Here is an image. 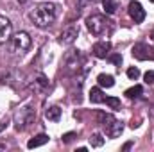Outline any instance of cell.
Segmentation results:
<instances>
[{
  "instance_id": "cell-1",
  "label": "cell",
  "mask_w": 154,
  "mask_h": 152,
  "mask_svg": "<svg viewBox=\"0 0 154 152\" xmlns=\"http://www.w3.org/2000/svg\"><path fill=\"white\" fill-rule=\"evenodd\" d=\"M29 18L39 29L50 27L56 22V18H57V5L52 4V2H39L31 9Z\"/></svg>"
},
{
  "instance_id": "cell-2",
  "label": "cell",
  "mask_w": 154,
  "mask_h": 152,
  "mask_svg": "<svg viewBox=\"0 0 154 152\" xmlns=\"http://www.w3.org/2000/svg\"><path fill=\"white\" fill-rule=\"evenodd\" d=\"M86 27L88 31L97 36V38H106L113 32V22L106 18L104 14H91L86 18Z\"/></svg>"
},
{
  "instance_id": "cell-3",
  "label": "cell",
  "mask_w": 154,
  "mask_h": 152,
  "mask_svg": "<svg viewBox=\"0 0 154 152\" xmlns=\"http://www.w3.org/2000/svg\"><path fill=\"white\" fill-rule=\"evenodd\" d=\"M31 45H32V39L29 36V32H25V31L14 32V34L11 36V39H9V50H11L13 54H16V56L25 54V52L31 48Z\"/></svg>"
},
{
  "instance_id": "cell-4",
  "label": "cell",
  "mask_w": 154,
  "mask_h": 152,
  "mask_svg": "<svg viewBox=\"0 0 154 152\" xmlns=\"http://www.w3.org/2000/svg\"><path fill=\"white\" fill-rule=\"evenodd\" d=\"M99 120H100V123L104 125V131H106V134H108L109 138H118V136L122 134L124 123H122L120 120H116L113 114L99 113Z\"/></svg>"
},
{
  "instance_id": "cell-5",
  "label": "cell",
  "mask_w": 154,
  "mask_h": 152,
  "mask_svg": "<svg viewBox=\"0 0 154 152\" xmlns=\"http://www.w3.org/2000/svg\"><path fill=\"white\" fill-rule=\"evenodd\" d=\"M34 109L31 108V106H23V108H20L16 114H14V123H16V129H23V127H27L29 123H32L34 122Z\"/></svg>"
},
{
  "instance_id": "cell-6",
  "label": "cell",
  "mask_w": 154,
  "mask_h": 152,
  "mask_svg": "<svg viewBox=\"0 0 154 152\" xmlns=\"http://www.w3.org/2000/svg\"><path fill=\"white\" fill-rule=\"evenodd\" d=\"M81 63H82V56H81V52H79V50H70V54H68L66 59H65V66H66V70H68L70 74H74V72H77V70L81 68Z\"/></svg>"
},
{
  "instance_id": "cell-7",
  "label": "cell",
  "mask_w": 154,
  "mask_h": 152,
  "mask_svg": "<svg viewBox=\"0 0 154 152\" xmlns=\"http://www.w3.org/2000/svg\"><path fill=\"white\" fill-rule=\"evenodd\" d=\"M133 57L140 59V61H147V59H154V50L149 48L145 43H136L133 47Z\"/></svg>"
},
{
  "instance_id": "cell-8",
  "label": "cell",
  "mask_w": 154,
  "mask_h": 152,
  "mask_svg": "<svg viewBox=\"0 0 154 152\" xmlns=\"http://www.w3.org/2000/svg\"><path fill=\"white\" fill-rule=\"evenodd\" d=\"M127 11H129V16H131V20H133L134 23H142V22L145 20V9L142 7L140 2H134V0L129 2Z\"/></svg>"
},
{
  "instance_id": "cell-9",
  "label": "cell",
  "mask_w": 154,
  "mask_h": 152,
  "mask_svg": "<svg viewBox=\"0 0 154 152\" xmlns=\"http://www.w3.org/2000/svg\"><path fill=\"white\" fill-rule=\"evenodd\" d=\"M13 36V23L9 18L0 16V45L9 43V39Z\"/></svg>"
},
{
  "instance_id": "cell-10",
  "label": "cell",
  "mask_w": 154,
  "mask_h": 152,
  "mask_svg": "<svg viewBox=\"0 0 154 152\" xmlns=\"http://www.w3.org/2000/svg\"><path fill=\"white\" fill-rule=\"evenodd\" d=\"M109 52H111V43L109 41H97L93 47H91V54L95 56V57H99V59H106L108 56H109Z\"/></svg>"
},
{
  "instance_id": "cell-11",
  "label": "cell",
  "mask_w": 154,
  "mask_h": 152,
  "mask_svg": "<svg viewBox=\"0 0 154 152\" xmlns=\"http://www.w3.org/2000/svg\"><path fill=\"white\" fill-rule=\"evenodd\" d=\"M77 34H79V29H77L75 25H70V27H66V29L59 34V43H61V45H72V43L75 41Z\"/></svg>"
},
{
  "instance_id": "cell-12",
  "label": "cell",
  "mask_w": 154,
  "mask_h": 152,
  "mask_svg": "<svg viewBox=\"0 0 154 152\" xmlns=\"http://www.w3.org/2000/svg\"><path fill=\"white\" fill-rule=\"evenodd\" d=\"M97 82L102 88H113L115 86V79H113V75H109V74H100V75L97 77Z\"/></svg>"
},
{
  "instance_id": "cell-13",
  "label": "cell",
  "mask_w": 154,
  "mask_h": 152,
  "mask_svg": "<svg viewBox=\"0 0 154 152\" xmlns=\"http://www.w3.org/2000/svg\"><path fill=\"white\" fill-rule=\"evenodd\" d=\"M45 118L50 120V122H57V120L61 118V109H59V106H50V108L45 111Z\"/></svg>"
},
{
  "instance_id": "cell-14",
  "label": "cell",
  "mask_w": 154,
  "mask_h": 152,
  "mask_svg": "<svg viewBox=\"0 0 154 152\" xmlns=\"http://www.w3.org/2000/svg\"><path fill=\"white\" fill-rule=\"evenodd\" d=\"M90 100H91L93 104H100V102L106 100V97H104V93H102L100 88H91V90H90Z\"/></svg>"
},
{
  "instance_id": "cell-15",
  "label": "cell",
  "mask_w": 154,
  "mask_h": 152,
  "mask_svg": "<svg viewBox=\"0 0 154 152\" xmlns=\"http://www.w3.org/2000/svg\"><path fill=\"white\" fill-rule=\"evenodd\" d=\"M47 141H48V136H47V134H38V136H34L32 140H29L27 147H29V149H36V147L45 145Z\"/></svg>"
},
{
  "instance_id": "cell-16",
  "label": "cell",
  "mask_w": 154,
  "mask_h": 152,
  "mask_svg": "<svg viewBox=\"0 0 154 152\" xmlns=\"http://www.w3.org/2000/svg\"><path fill=\"white\" fill-rule=\"evenodd\" d=\"M102 5H104V11L108 14H113L116 9H118V2L116 0H102Z\"/></svg>"
},
{
  "instance_id": "cell-17",
  "label": "cell",
  "mask_w": 154,
  "mask_h": 152,
  "mask_svg": "<svg viewBox=\"0 0 154 152\" xmlns=\"http://www.w3.org/2000/svg\"><path fill=\"white\" fill-rule=\"evenodd\" d=\"M143 93V88L140 86V84H136V86H133V88H129L127 91H125V97H129V99H136V97H140Z\"/></svg>"
},
{
  "instance_id": "cell-18",
  "label": "cell",
  "mask_w": 154,
  "mask_h": 152,
  "mask_svg": "<svg viewBox=\"0 0 154 152\" xmlns=\"http://www.w3.org/2000/svg\"><path fill=\"white\" fill-rule=\"evenodd\" d=\"M90 145H91V147H102V145H104V136L99 134V132L91 134V138H90Z\"/></svg>"
},
{
  "instance_id": "cell-19",
  "label": "cell",
  "mask_w": 154,
  "mask_h": 152,
  "mask_svg": "<svg viewBox=\"0 0 154 152\" xmlns=\"http://www.w3.org/2000/svg\"><path fill=\"white\" fill-rule=\"evenodd\" d=\"M111 109H120V100L116 99V97H106V100H104Z\"/></svg>"
},
{
  "instance_id": "cell-20",
  "label": "cell",
  "mask_w": 154,
  "mask_h": 152,
  "mask_svg": "<svg viewBox=\"0 0 154 152\" xmlns=\"http://www.w3.org/2000/svg\"><path fill=\"white\" fill-rule=\"evenodd\" d=\"M127 77H129L131 81H136V79L140 77V70H138L136 66H131V68L127 70Z\"/></svg>"
},
{
  "instance_id": "cell-21",
  "label": "cell",
  "mask_w": 154,
  "mask_h": 152,
  "mask_svg": "<svg viewBox=\"0 0 154 152\" xmlns=\"http://www.w3.org/2000/svg\"><path fill=\"white\" fill-rule=\"evenodd\" d=\"M108 57H109V61H111L113 65H116V66L122 65V56H120V54H113V56H108Z\"/></svg>"
},
{
  "instance_id": "cell-22",
  "label": "cell",
  "mask_w": 154,
  "mask_h": 152,
  "mask_svg": "<svg viewBox=\"0 0 154 152\" xmlns=\"http://www.w3.org/2000/svg\"><path fill=\"white\" fill-rule=\"evenodd\" d=\"M99 0H77V5L79 7H88V5H95Z\"/></svg>"
},
{
  "instance_id": "cell-23",
  "label": "cell",
  "mask_w": 154,
  "mask_h": 152,
  "mask_svg": "<svg viewBox=\"0 0 154 152\" xmlns=\"http://www.w3.org/2000/svg\"><path fill=\"white\" fill-rule=\"evenodd\" d=\"M143 79H145V82H147V84H154V72H152V70L145 72V75H143Z\"/></svg>"
},
{
  "instance_id": "cell-24",
  "label": "cell",
  "mask_w": 154,
  "mask_h": 152,
  "mask_svg": "<svg viewBox=\"0 0 154 152\" xmlns=\"http://www.w3.org/2000/svg\"><path fill=\"white\" fill-rule=\"evenodd\" d=\"M74 136H75L74 132H68V134H65V136H63V140H65V141L68 143V141H72V138H74Z\"/></svg>"
},
{
  "instance_id": "cell-25",
  "label": "cell",
  "mask_w": 154,
  "mask_h": 152,
  "mask_svg": "<svg viewBox=\"0 0 154 152\" xmlns=\"http://www.w3.org/2000/svg\"><path fill=\"white\" fill-rule=\"evenodd\" d=\"M131 145H133L131 141H129V143H125V145H124V150H127V149H131Z\"/></svg>"
},
{
  "instance_id": "cell-26",
  "label": "cell",
  "mask_w": 154,
  "mask_h": 152,
  "mask_svg": "<svg viewBox=\"0 0 154 152\" xmlns=\"http://www.w3.org/2000/svg\"><path fill=\"white\" fill-rule=\"evenodd\" d=\"M151 2H154V0H151Z\"/></svg>"
}]
</instances>
